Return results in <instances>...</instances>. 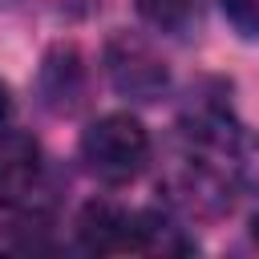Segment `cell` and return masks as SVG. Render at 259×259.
Instances as JSON below:
<instances>
[{
  "mask_svg": "<svg viewBox=\"0 0 259 259\" xmlns=\"http://www.w3.org/2000/svg\"><path fill=\"white\" fill-rule=\"evenodd\" d=\"M36 85H40V101L53 113H77L81 101H85V65H81V53L73 45L49 49Z\"/></svg>",
  "mask_w": 259,
  "mask_h": 259,
  "instance_id": "4",
  "label": "cell"
},
{
  "mask_svg": "<svg viewBox=\"0 0 259 259\" xmlns=\"http://www.w3.org/2000/svg\"><path fill=\"white\" fill-rule=\"evenodd\" d=\"M158 219L154 214H130L113 202H89L77 219V235L97 255H125V251H158Z\"/></svg>",
  "mask_w": 259,
  "mask_h": 259,
  "instance_id": "2",
  "label": "cell"
},
{
  "mask_svg": "<svg viewBox=\"0 0 259 259\" xmlns=\"http://www.w3.org/2000/svg\"><path fill=\"white\" fill-rule=\"evenodd\" d=\"M105 77L121 97L134 101H154L162 97V89L170 85V69L162 61V53L134 36V32H113L105 45Z\"/></svg>",
  "mask_w": 259,
  "mask_h": 259,
  "instance_id": "3",
  "label": "cell"
},
{
  "mask_svg": "<svg viewBox=\"0 0 259 259\" xmlns=\"http://www.w3.org/2000/svg\"><path fill=\"white\" fill-rule=\"evenodd\" d=\"M8 113H12V93H8V85L0 81V130H4V121H8Z\"/></svg>",
  "mask_w": 259,
  "mask_h": 259,
  "instance_id": "8",
  "label": "cell"
},
{
  "mask_svg": "<svg viewBox=\"0 0 259 259\" xmlns=\"http://www.w3.org/2000/svg\"><path fill=\"white\" fill-rule=\"evenodd\" d=\"M81 162L109 186L134 182L150 162V134L134 113H105L81 134Z\"/></svg>",
  "mask_w": 259,
  "mask_h": 259,
  "instance_id": "1",
  "label": "cell"
},
{
  "mask_svg": "<svg viewBox=\"0 0 259 259\" xmlns=\"http://www.w3.org/2000/svg\"><path fill=\"white\" fill-rule=\"evenodd\" d=\"M154 28H178L190 16V0H134Z\"/></svg>",
  "mask_w": 259,
  "mask_h": 259,
  "instance_id": "6",
  "label": "cell"
},
{
  "mask_svg": "<svg viewBox=\"0 0 259 259\" xmlns=\"http://www.w3.org/2000/svg\"><path fill=\"white\" fill-rule=\"evenodd\" d=\"M36 178H40V146L20 130L0 134V202L4 206L20 202L24 194H32Z\"/></svg>",
  "mask_w": 259,
  "mask_h": 259,
  "instance_id": "5",
  "label": "cell"
},
{
  "mask_svg": "<svg viewBox=\"0 0 259 259\" xmlns=\"http://www.w3.org/2000/svg\"><path fill=\"white\" fill-rule=\"evenodd\" d=\"M219 8L243 36H259V0H219Z\"/></svg>",
  "mask_w": 259,
  "mask_h": 259,
  "instance_id": "7",
  "label": "cell"
},
{
  "mask_svg": "<svg viewBox=\"0 0 259 259\" xmlns=\"http://www.w3.org/2000/svg\"><path fill=\"white\" fill-rule=\"evenodd\" d=\"M251 239H255V243H259V214H255V219H251Z\"/></svg>",
  "mask_w": 259,
  "mask_h": 259,
  "instance_id": "9",
  "label": "cell"
}]
</instances>
